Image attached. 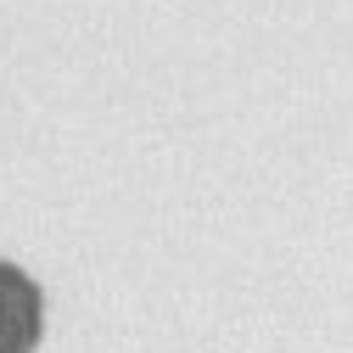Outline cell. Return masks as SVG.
Listing matches in <instances>:
<instances>
[{
  "instance_id": "1",
  "label": "cell",
  "mask_w": 353,
  "mask_h": 353,
  "mask_svg": "<svg viewBox=\"0 0 353 353\" xmlns=\"http://www.w3.org/2000/svg\"><path fill=\"white\" fill-rule=\"evenodd\" d=\"M46 336V292L23 263L0 258V353H34Z\"/></svg>"
}]
</instances>
